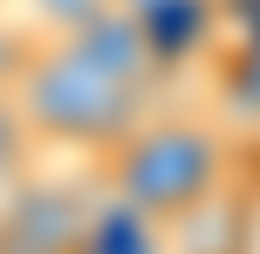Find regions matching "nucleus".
<instances>
[{
	"label": "nucleus",
	"mask_w": 260,
	"mask_h": 254,
	"mask_svg": "<svg viewBox=\"0 0 260 254\" xmlns=\"http://www.w3.org/2000/svg\"><path fill=\"white\" fill-rule=\"evenodd\" d=\"M96 179L117 200L144 206L151 220L171 227L185 206L212 200L226 179H240V137H233V124L206 117V110H165L157 103L96 158Z\"/></svg>",
	"instance_id": "nucleus-1"
},
{
	"label": "nucleus",
	"mask_w": 260,
	"mask_h": 254,
	"mask_svg": "<svg viewBox=\"0 0 260 254\" xmlns=\"http://www.w3.org/2000/svg\"><path fill=\"white\" fill-rule=\"evenodd\" d=\"M14 103L27 110V124H35L41 145L82 151V158L96 165V158H103V151L130 131V124L144 117V110H157V96H144L137 82L110 76V69L89 62L76 41L35 35L21 76H14Z\"/></svg>",
	"instance_id": "nucleus-2"
},
{
	"label": "nucleus",
	"mask_w": 260,
	"mask_h": 254,
	"mask_svg": "<svg viewBox=\"0 0 260 254\" xmlns=\"http://www.w3.org/2000/svg\"><path fill=\"white\" fill-rule=\"evenodd\" d=\"M96 200V179H48L35 172L0 200V254H76L82 213Z\"/></svg>",
	"instance_id": "nucleus-3"
},
{
	"label": "nucleus",
	"mask_w": 260,
	"mask_h": 254,
	"mask_svg": "<svg viewBox=\"0 0 260 254\" xmlns=\"http://www.w3.org/2000/svg\"><path fill=\"white\" fill-rule=\"evenodd\" d=\"M171 254H260V200L240 179H226L212 200L185 206L165 227Z\"/></svg>",
	"instance_id": "nucleus-4"
},
{
	"label": "nucleus",
	"mask_w": 260,
	"mask_h": 254,
	"mask_svg": "<svg viewBox=\"0 0 260 254\" xmlns=\"http://www.w3.org/2000/svg\"><path fill=\"white\" fill-rule=\"evenodd\" d=\"M212 82H219L233 124H260V27L253 35H226V48L212 55Z\"/></svg>",
	"instance_id": "nucleus-5"
},
{
	"label": "nucleus",
	"mask_w": 260,
	"mask_h": 254,
	"mask_svg": "<svg viewBox=\"0 0 260 254\" xmlns=\"http://www.w3.org/2000/svg\"><path fill=\"white\" fill-rule=\"evenodd\" d=\"M41 137L35 124H27V110L14 103V90H0V200H7L14 186H27V179L41 172Z\"/></svg>",
	"instance_id": "nucleus-6"
},
{
	"label": "nucleus",
	"mask_w": 260,
	"mask_h": 254,
	"mask_svg": "<svg viewBox=\"0 0 260 254\" xmlns=\"http://www.w3.org/2000/svg\"><path fill=\"white\" fill-rule=\"evenodd\" d=\"M27 21H35V35H69V27H82L96 7H110V0H21Z\"/></svg>",
	"instance_id": "nucleus-7"
},
{
	"label": "nucleus",
	"mask_w": 260,
	"mask_h": 254,
	"mask_svg": "<svg viewBox=\"0 0 260 254\" xmlns=\"http://www.w3.org/2000/svg\"><path fill=\"white\" fill-rule=\"evenodd\" d=\"M151 254H171V241H165V247H151Z\"/></svg>",
	"instance_id": "nucleus-8"
},
{
	"label": "nucleus",
	"mask_w": 260,
	"mask_h": 254,
	"mask_svg": "<svg viewBox=\"0 0 260 254\" xmlns=\"http://www.w3.org/2000/svg\"><path fill=\"white\" fill-rule=\"evenodd\" d=\"M0 7H7V0H0Z\"/></svg>",
	"instance_id": "nucleus-9"
}]
</instances>
